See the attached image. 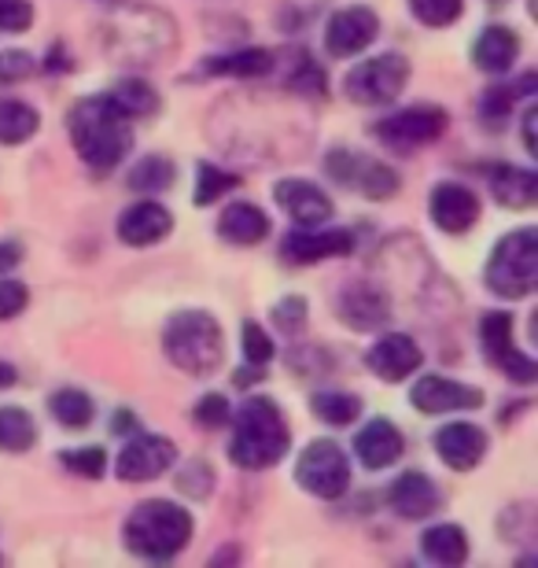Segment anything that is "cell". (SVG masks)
Returning a JSON list of instances; mask_svg holds the SVG:
<instances>
[{"label":"cell","mask_w":538,"mask_h":568,"mask_svg":"<svg viewBox=\"0 0 538 568\" xmlns=\"http://www.w3.org/2000/svg\"><path fill=\"white\" fill-rule=\"evenodd\" d=\"M67 130H71L74 152L82 155V163L97 174H111L122 163L125 152L133 148L130 119L104 97H85L78 100L67 115Z\"/></svg>","instance_id":"cell-1"},{"label":"cell","mask_w":538,"mask_h":568,"mask_svg":"<svg viewBox=\"0 0 538 568\" xmlns=\"http://www.w3.org/2000/svg\"><path fill=\"white\" fill-rule=\"evenodd\" d=\"M292 447V428L284 422L281 406L266 395H251L236 414L233 439H229V462L236 469L258 473L277 465Z\"/></svg>","instance_id":"cell-2"},{"label":"cell","mask_w":538,"mask_h":568,"mask_svg":"<svg viewBox=\"0 0 538 568\" xmlns=\"http://www.w3.org/2000/svg\"><path fill=\"white\" fill-rule=\"evenodd\" d=\"M122 539L136 558L144 561H170L192 542V517L189 509L166 498L141 503L122 528Z\"/></svg>","instance_id":"cell-3"},{"label":"cell","mask_w":538,"mask_h":568,"mask_svg":"<svg viewBox=\"0 0 538 568\" xmlns=\"http://www.w3.org/2000/svg\"><path fill=\"white\" fill-rule=\"evenodd\" d=\"M174 22L155 8H125L108 19L104 44L114 60L122 63H159L174 52Z\"/></svg>","instance_id":"cell-4"},{"label":"cell","mask_w":538,"mask_h":568,"mask_svg":"<svg viewBox=\"0 0 538 568\" xmlns=\"http://www.w3.org/2000/svg\"><path fill=\"white\" fill-rule=\"evenodd\" d=\"M163 351L181 373L207 377L222 366L225 355L222 325L207 311H177L163 328Z\"/></svg>","instance_id":"cell-5"},{"label":"cell","mask_w":538,"mask_h":568,"mask_svg":"<svg viewBox=\"0 0 538 568\" xmlns=\"http://www.w3.org/2000/svg\"><path fill=\"white\" fill-rule=\"evenodd\" d=\"M487 288L498 300H528L538 288V230H524L501 236L484 270Z\"/></svg>","instance_id":"cell-6"},{"label":"cell","mask_w":538,"mask_h":568,"mask_svg":"<svg viewBox=\"0 0 538 568\" xmlns=\"http://www.w3.org/2000/svg\"><path fill=\"white\" fill-rule=\"evenodd\" d=\"M406 82H409L406 55L384 52V55H373V60H362L354 71H347V78H343V93H347L354 104L376 108V104H392V100L406 89Z\"/></svg>","instance_id":"cell-7"},{"label":"cell","mask_w":538,"mask_h":568,"mask_svg":"<svg viewBox=\"0 0 538 568\" xmlns=\"http://www.w3.org/2000/svg\"><path fill=\"white\" fill-rule=\"evenodd\" d=\"M295 480H300L303 491H311L317 498H339L347 495L351 487V462L343 454L339 443L332 439H314L306 443V450L300 454V465H295Z\"/></svg>","instance_id":"cell-8"},{"label":"cell","mask_w":538,"mask_h":568,"mask_svg":"<svg viewBox=\"0 0 538 568\" xmlns=\"http://www.w3.org/2000/svg\"><path fill=\"white\" fill-rule=\"evenodd\" d=\"M446 130V111L435 108V104H417V108H403L395 111L392 119H380L373 126L376 141L384 148H392V152H417V148H425L432 141H439Z\"/></svg>","instance_id":"cell-9"},{"label":"cell","mask_w":538,"mask_h":568,"mask_svg":"<svg viewBox=\"0 0 538 568\" xmlns=\"http://www.w3.org/2000/svg\"><path fill=\"white\" fill-rule=\"evenodd\" d=\"M325 170L332 181L347 185L354 192L369 200H392L398 192V174L380 159H369V155H358L351 148H332L328 159H325Z\"/></svg>","instance_id":"cell-10"},{"label":"cell","mask_w":538,"mask_h":568,"mask_svg":"<svg viewBox=\"0 0 538 568\" xmlns=\"http://www.w3.org/2000/svg\"><path fill=\"white\" fill-rule=\"evenodd\" d=\"M479 344H484L487 358L517 384H535L538 381V362L520 355L512 347V314L509 311H487L479 317Z\"/></svg>","instance_id":"cell-11"},{"label":"cell","mask_w":538,"mask_h":568,"mask_svg":"<svg viewBox=\"0 0 538 568\" xmlns=\"http://www.w3.org/2000/svg\"><path fill=\"white\" fill-rule=\"evenodd\" d=\"M177 458V447L166 436H155V432H144V436H133L125 447L119 450V462H114V473H119L122 484H148L155 476H163Z\"/></svg>","instance_id":"cell-12"},{"label":"cell","mask_w":538,"mask_h":568,"mask_svg":"<svg viewBox=\"0 0 538 568\" xmlns=\"http://www.w3.org/2000/svg\"><path fill=\"white\" fill-rule=\"evenodd\" d=\"M380 33V19H376L373 8L354 4L343 8L328 19L325 27V49L336 55V60H347V55H358L362 49H369Z\"/></svg>","instance_id":"cell-13"},{"label":"cell","mask_w":538,"mask_h":568,"mask_svg":"<svg viewBox=\"0 0 538 568\" xmlns=\"http://www.w3.org/2000/svg\"><path fill=\"white\" fill-rule=\"evenodd\" d=\"M409 403L420 414H454V410H476L484 406V392L473 384L450 381V377H420L409 392Z\"/></svg>","instance_id":"cell-14"},{"label":"cell","mask_w":538,"mask_h":568,"mask_svg":"<svg viewBox=\"0 0 538 568\" xmlns=\"http://www.w3.org/2000/svg\"><path fill=\"white\" fill-rule=\"evenodd\" d=\"M273 200H277V207L288 214L295 225H303V230H317V225L332 219V200L314 181L284 178L273 185Z\"/></svg>","instance_id":"cell-15"},{"label":"cell","mask_w":538,"mask_h":568,"mask_svg":"<svg viewBox=\"0 0 538 568\" xmlns=\"http://www.w3.org/2000/svg\"><path fill=\"white\" fill-rule=\"evenodd\" d=\"M365 366H369L373 377H380L387 384H398V381L414 377V373L420 369V347H417L414 336L387 333V336H380L369 347V355H365Z\"/></svg>","instance_id":"cell-16"},{"label":"cell","mask_w":538,"mask_h":568,"mask_svg":"<svg viewBox=\"0 0 538 568\" xmlns=\"http://www.w3.org/2000/svg\"><path fill=\"white\" fill-rule=\"evenodd\" d=\"M428 214L443 233H468L479 222V196L468 185L443 181L432 189Z\"/></svg>","instance_id":"cell-17"},{"label":"cell","mask_w":538,"mask_h":568,"mask_svg":"<svg viewBox=\"0 0 538 568\" xmlns=\"http://www.w3.org/2000/svg\"><path fill=\"white\" fill-rule=\"evenodd\" d=\"M351 252H354V236L347 230H332V233L295 230L281 241V258L288 266H311L322 263V258H343Z\"/></svg>","instance_id":"cell-18"},{"label":"cell","mask_w":538,"mask_h":568,"mask_svg":"<svg viewBox=\"0 0 538 568\" xmlns=\"http://www.w3.org/2000/svg\"><path fill=\"white\" fill-rule=\"evenodd\" d=\"M119 241L130 244V247H152L159 241H166L170 230H174V219H170V211L163 203L155 200H141L133 203V207H125L119 214Z\"/></svg>","instance_id":"cell-19"},{"label":"cell","mask_w":538,"mask_h":568,"mask_svg":"<svg viewBox=\"0 0 538 568\" xmlns=\"http://www.w3.org/2000/svg\"><path fill=\"white\" fill-rule=\"evenodd\" d=\"M387 498H392L395 514L406 520H425L432 514H439V506H443V491L435 487L432 476L420 469H409L398 476L392 484V491H387Z\"/></svg>","instance_id":"cell-20"},{"label":"cell","mask_w":538,"mask_h":568,"mask_svg":"<svg viewBox=\"0 0 538 568\" xmlns=\"http://www.w3.org/2000/svg\"><path fill=\"white\" fill-rule=\"evenodd\" d=\"M435 450H439V458L450 465L457 473H468L476 469L479 462H484L487 454V432L468 425V422H454V425H443L435 432Z\"/></svg>","instance_id":"cell-21"},{"label":"cell","mask_w":538,"mask_h":568,"mask_svg":"<svg viewBox=\"0 0 538 568\" xmlns=\"http://www.w3.org/2000/svg\"><path fill=\"white\" fill-rule=\"evenodd\" d=\"M403 450H406L403 432L387 422V417H373V422L354 436V454H358V462L365 469H387V465H395L403 458Z\"/></svg>","instance_id":"cell-22"},{"label":"cell","mask_w":538,"mask_h":568,"mask_svg":"<svg viewBox=\"0 0 538 568\" xmlns=\"http://www.w3.org/2000/svg\"><path fill=\"white\" fill-rule=\"evenodd\" d=\"M339 317L347 322L351 328H362V333H369V328H384L387 317H392V306L380 292L373 288V284H351V288H343L339 295Z\"/></svg>","instance_id":"cell-23"},{"label":"cell","mask_w":538,"mask_h":568,"mask_svg":"<svg viewBox=\"0 0 538 568\" xmlns=\"http://www.w3.org/2000/svg\"><path fill=\"white\" fill-rule=\"evenodd\" d=\"M517 55H520V33L509 27H498V22L479 33L473 44V60L479 71H487V74L509 71V67L517 63Z\"/></svg>","instance_id":"cell-24"},{"label":"cell","mask_w":538,"mask_h":568,"mask_svg":"<svg viewBox=\"0 0 538 568\" xmlns=\"http://www.w3.org/2000/svg\"><path fill=\"white\" fill-rule=\"evenodd\" d=\"M217 233H222V241L236 247H255L270 236V219L255 203H233V207H225L222 219H217Z\"/></svg>","instance_id":"cell-25"},{"label":"cell","mask_w":538,"mask_h":568,"mask_svg":"<svg viewBox=\"0 0 538 568\" xmlns=\"http://www.w3.org/2000/svg\"><path fill=\"white\" fill-rule=\"evenodd\" d=\"M490 192L501 207L509 211H528L538 200V174L520 166H495L490 170Z\"/></svg>","instance_id":"cell-26"},{"label":"cell","mask_w":538,"mask_h":568,"mask_svg":"<svg viewBox=\"0 0 538 568\" xmlns=\"http://www.w3.org/2000/svg\"><path fill=\"white\" fill-rule=\"evenodd\" d=\"M420 554L435 565L457 568L468 561V536L461 525H435L420 536Z\"/></svg>","instance_id":"cell-27"},{"label":"cell","mask_w":538,"mask_h":568,"mask_svg":"<svg viewBox=\"0 0 538 568\" xmlns=\"http://www.w3.org/2000/svg\"><path fill=\"white\" fill-rule=\"evenodd\" d=\"M277 67V55L270 49H240L229 55H217V60L203 63V74H225V78H262Z\"/></svg>","instance_id":"cell-28"},{"label":"cell","mask_w":538,"mask_h":568,"mask_svg":"<svg viewBox=\"0 0 538 568\" xmlns=\"http://www.w3.org/2000/svg\"><path fill=\"white\" fill-rule=\"evenodd\" d=\"M108 100L130 122L133 119H148V115H155V111H159V93L144 82V78H122V82L108 93Z\"/></svg>","instance_id":"cell-29"},{"label":"cell","mask_w":538,"mask_h":568,"mask_svg":"<svg viewBox=\"0 0 538 568\" xmlns=\"http://www.w3.org/2000/svg\"><path fill=\"white\" fill-rule=\"evenodd\" d=\"M38 443V425L22 406H0V450L27 454Z\"/></svg>","instance_id":"cell-30"},{"label":"cell","mask_w":538,"mask_h":568,"mask_svg":"<svg viewBox=\"0 0 538 568\" xmlns=\"http://www.w3.org/2000/svg\"><path fill=\"white\" fill-rule=\"evenodd\" d=\"M311 410L317 422H325L332 428H347L362 417V399L351 392H317L311 399Z\"/></svg>","instance_id":"cell-31"},{"label":"cell","mask_w":538,"mask_h":568,"mask_svg":"<svg viewBox=\"0 0 538 568\" xmlns=\"http://www.w3.org/2000/svg\"><path fill=\"white\" fill-rule=\"evenodd\" d=\"M41 126V115L22 100H0V144L30 141Z\"/></svg>","instance_id":"cell-32"},{"label":"cell","mask_w":538,"mask_h":568,"mask_svg":"<svg viewBox=\"0 0 538 568\" xmlns=\"http://www.w3.org/2000/svg\"><path fill=\"white\" fill-rule=\"evenodd\" d=\"M49 410L52 417L60 422L63 428H74V432H82L89 428V422H93V414H97V406L93 399L82 392V388H60L49 399Z\"/></svg>","instance_id":"cell-33"},{"label":"cell","mask_w":538,"mask_h":568,"mask_svg":"<svg viewBox=\"0 0 538 568\" xmlns=\"http://www.w3.org/2000/svg\"><path fill=\"white\" fill-rule=\"evenodd\" d=\"M174 178H177V166L170 163L166 155H144L141 163L125 174L130 189H136V192H166L174 185Z\"/></svg>","instance_id":"cell-34"},{"label":"cell","mask_w":538,"mask_h":568,"mask_svg":"<svg viewBox=\"0 0 538 568\" xmlns=\"http://www.w3.org/2000/svg\"><path fill=\"white\" fill-rule=\"evenodd\" d=\"M517 93H535V74H528L524 82L512 89V85H490L484 97H479V115H484L487 122H501L512 111V104H517Z\"/></svg>","instance_id":"cell-35"},{"label":"cell","mask_w":538,"mask_h":568,"mask_svg":"<svg viewBox=\"0 0 538 568\" xmlns=\"http://www.w3.org/2000/svg\"><path fill=\"white\" fill-rule=\"evenodd\" d=\"M240 185L236 174H229V170L214 166V163H200L196 170V207H211L214 200H222L225 192H233Z\"/></svg>","instance_id":"cell-36"},{"label":"cell","mask_w":538,"mask_h":568,"mask_svg":"<svg viewBox=\"0 0 538 568\" xmlns=\"http://www.w3.org/2000/svg\"><path fill=\"white\" fill-rule=\"evenodd\" d=\"M60 462L67 465L71 473L85 476V480H100L108 469V450L104 447H78V450H63Z\"/></svg>","instance_id":"cell-37"},{"label":"cell","mask_w":538,"mask_h":568,"mask_svg":"<svg viewBox=\"0 0 538 568\" xmlns=\"http://www.w3.org/2000/svg\"><path fill=\"white\" fill-rule=\"evenodd\" d=\"M461 0H409V11L425 22V27H450L461 19Z\"/></svg>","instance_id":"cell-38"},{"label":"cell","mask_w":538,"mask_h":568,"mask_svg":"<svg viewBox=\"0 0 538 568\" xmlns=\"http://www.w3.org/2000/svg\"><path fill=\"white\" fill-rule=\"evenodd\" d=\"M240 344H244V358L251 366H262V369H266V362H273V351H277L270 333L258 322H244V328H240Z\"/></svg>","instance_id":"cell-39"},{"label":"cell","mask_w":538,"mask_h":568,"mask_svg":"<svg viewBox=\"0 0 538 568\" xmlns=\"http://www.w3.org/2000/svg\"><path fill=\"white\" fill-rule=\"evenodd\" d=\"M38 60H33L30 52H22V49H11L0 55V89H8V85H19V82H27V78L38 74Z\"/></svg>","instance_id":"cell-40"},{"label":"cell","mask_w":538,"mask_h":568,"mask_svg":"<svg viewBox=\"0 0 538 568\" xmlns=\"http://www.w3.org/2000/svg\"><path fill=\"white\" fill-rule=\"evenodd\" d=\"M177 487L189 498H207L211 487H214V469L207 462H189L185 469L177 473Z\"/></svg>","instance_id":"cell-41"},{"label":"cell","mask_w":538,"mask_h":568,"mask_svg":"<svg viewBox=\"0 0 538 568\" xmlns=\"http://www.w3.org/2000/svg\"><path fill=\"white\" fill-rule=\"evenodd\" d=\"M306 314H311V311H306L303 295H284L281 303H273V325H277L281 333H300Z\"/></svg>","instance_id":"cell-42"},{"label":"cell","mask_w":538,"mask_h":568,"mask_svg":"<svg viewBox=\"0 0 538 568\" xmlns=\"http://www.w3.org/2000/svg\"><path fill=\"white\" fill-rule=\"evenodd\" d=\"M192 422H196L200 428H222L229 422V399L225 395H203V399L196 403V410H192Z\"/></svg>","instance_id":"cell-43"},{"label":"cell","mask_w":538,"mask_h":568,"mask_svg":"<svg viewBox=\"0 0 538 568\" xmlns=\"http://www.w3.org/2000/svg\"><path fill=\"white\" fill-rule=\"evenodd\" d=\"M33 27V8L30 0H0V30L22 33Z\"/></svg>","instance_id":"cell-44"},{"label":"cell","mask_w":538,"mask_h":568,"mask_svg":"<svg viewBox=\"0 0 538 568\" xmlns=\"http://www.w3.org/2000/svg\"><path fill=\"white\" fill-rule=\"evenodd\" d=\"M27 303H30L27 284L0 281V322H8V317H19L22 311H27Z\"/></svg>","instance_id":"cell-45"},{"label":"cell","mask_w":538,"mask_h":568,"mask_svg":"<svg viewBox=\"0 0 538 568\" xmlns=\"http://www.w3.org/2000/svg\"><path fill=\"white\" fill-rule=\"evenodd\" d=\"M288 89H295V93H303V97H322V93H325V74H322V67H314L311 60H303L300 71L292 74Z\"/></svg>","instance_id":"cell-46"},{"label":"cell","mask_w":538,"mask_h":568,"mask_svg":"<svg viewBox=\"0 0 538 568\" xmlns=\"http://www.w3.org/2000/svg\"><path fill=\"white\" fill-rule=\"evenodd\" d=\"M19 263H22V247L16 241H0V274L16 270Z\"/></svg>","instance_id":"cell-47"},{"label":"cell","mask_w":538,"mask_h":568,"mask_svg":"<svg viewBox=\"0 0 538 568\" xmlns=\"http://www.w3.org/2000/svg\"><path fill=\"white\" fill-rule=\"evenodd\" d=\"M258 381H262V366H251V362H247V369H236L233 373L236 388H251V384H258Z\"/></svg>","instance_id":"cell-48"},{"label":"cell","mask_w":538,"mask_h":568,"mask_svg":"<svg viewBox=\"0 0 538 568\" xmlns=\"http://www.w3.org/2000/svg\"><path fill=\"white\" fill-rule=\"evenodd\" d=\"M535 122H538V111L535 108H528L524 111V148L535 155Z\"/></svg>","instance_id":"cell-49"},{"label":"cell","mask_w":538,"mask_h":568,"mask_svg":"<svg viewBox=\"0 0 538 568\" xmlns=\"http://www.w3.org/2000/svg\"><path fill=\"white\" fill-rule=\"evenodd\" d=\"M136 428V417L130 410H119L114 414V432H133Z\"/></svg>","instance_id":"cell-50"},{"label":"cell","mask_w":538,"mask_h":568,"mask_svg":"<svg viewBox=\"0 0 538 568\" xmlns=\"http://www.w3.org/2000/svg\"><path fill=\"white\" fill-rule=\"evenodd\" d=\"M19 381V373L8 366V362H0V388H11V384Z\"/></svg>","instance_id":"cell-51"}]
</instances>
